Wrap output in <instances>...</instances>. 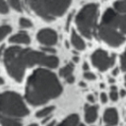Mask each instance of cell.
<instances>
[{"instance_id":"cell-1","label":"cell","mask_w":126,"mask_h":126,"mask_svg":"<svg viewBox=\"0 0 126 126\" xmlns=\"http://www.w3.org/2000/svg\"><path fill=\"white\" fill-rule=\"evenodd\" d=\"M1 56L8 75L18 83L22 82L28 68L37 65L53 69L59 64V60L56 56L35 51L31 48H23L17 45L5 49L4 46H2Z\"/></svg>"},{"instance_id":"cell-2","label":"cell","mask_w":126,"mask_h":126,"mask_svg":"<svg viewBox=\"0 0 126 126\" xmlns=\"http://www.w3.org/2000/svg\"><path fill=\"white\" fill-rule=\"evenodd\" d=\"M61 93L62 86L56 75L46 68H37L27 80L25 98L31 105L38 106L58 97Z\"/></svg>"},{"instance_id":"cell-3","label":"cell","mask_w":126,"mask_h":126,"mask_svg":"<svg viewBox=\"0 0 126 126\" xmlns=\"http://www.w3.org/2000/svg\"><path fill=\"white\" fill-rule=\"evenodd\" d=\"M28 4L41 19L53 21L67 11L71 0H28Z\"/></svg>"},{"instance_id":"cell-4","label":"cell","mask_w":126,"mask_h":126,"mask_svg":"<svg viewBox=\"0 0 126 126\" xmlns=\"http://www.w3.org/2000/svg\"><path fill=\"white\" fill-rule=\"evenodd\" d=\"M29 113L28 106L18 93L13 91L0 93V115L21 120Z\"/></svg>"},{"instance_id":"cell-5","label":"cell","mask_w":126,"mask_h":126,"mask_svg":"<svg viewBox=\"0 0 126 126\" xmlns=\"http://www.w3.org/2000/svg\"><path fill=\"white\" fill-rule=\"evenodd\" d=\"M97 13H98L97 5L91 3L85 5L76 16L75 23L79 32L88 38H92L95 31Z\"/></svg>"},{"instance_id":"cell-6","label":"cell","mask_w":126,"mask_h":126,"mask_svg":"<svg viewBox=\"0 0 126 126\" xmlns=\"http://www.w3.org/2000/svg\"><path fill=\"white\" fill-rule=\"evenodd\" d=\"M97 35L101 40L112 47L119 46L125 41L124 34H122L120 32H117V30L114 28L101 24L97 29Z\"/></svg>"},{"instance_id":"cell-7","label":"cell","mask_w":126,"mask_h":126,"mask_svg":"<svg viewBox=\"0 0 126 126\" xmlns=\"http://www.w3.org/2000/svg\"><path fill=\"white\" fill-rule=\"evenodd\" d=\"M92 63L93 65L99 71L103 72L106 71L108 68H110L114 61H115V55L112 54L111 56H108L107 52L102 49H97L92 54Z\"/></svg>"},{"instance_id":"cell-8","label":"cell","mask_w":126,"mask_h":126,"mask_svg":"<svg viewBox=\"0 0 126 126\" xmlns=\"http://www.w3.org/2000/svg\"><path fill=\"white\" fill-rule=\"evenodd\" d=\"M36 39L42 45L49 47V46H53L57 43L58 35H57L56 32L52 29H42L37 32Z\"/></svg>"},{"instance_id":"cell-9","label":"cell","mask_w":126,"mask_h":126,"mask_svg":"<svg viewBox=\"0 0 126 126\" xmlns=\"http://www.w3.org/2000/svg\"><path fill=\"white\" fill-rule=\"evenodd\" d=\"M118 113L117 110L113 107L107 108L104 113H103V121L106 125H112V126H116L118 123Z\"/></svg>"},{"instance_id":"cell-10","label":"cell","mask_w":126,"mask_h":126,"mask_svg":"<svg viewBox=\"0 0 126 126\" xmlns=\"http://www.w3.org/2000/svg\"><path fill=\"white\" fill-rule=\"evenodd\" d=\"M97 111L98 107L96 105H89L86 104L84 108V116L87 123H94L97 119Z\"/></svg>"},{"instance_id":"cell-11","label":"cell","mask_w":126,"mask_h":126,"mask_svg":"<svg viewBox=\"0 0 126 126\" xmlns=\"http://www.w3.org/2000/svg\"><path fill=\"white\" fill-rule=\"evenodd\" d=\"M9 42L12 44H29L31 42V37L27 32H20L13 34L9 38Z\"/></svg>"},{"instance_id":"cell-12","label":"cell","mask_w":126,"mask_h":126,"mask_svg":"<svg viewBox=\"0 0 126 126\" xmlns=\"http://www.w3.org/2000/svg\"><path fill=\"white\" fill-rule=\"evenodd\" d=\"M71 42L73 44V46L77 49V50H84L85 49V42L84 40L82 39V37L75 32V31H72V33H71Z\"/></svg>"},{"instance_id":"cell-13","label":"cell","mask_w":126,"mask_h":126,"mask_svg":"<svg viewBox=\"0 0 126 126\" xmlns=\"http://www.w3.org/2000/svg\"><path fill=\"white\" fill-rule=\"evenodd\" d=\"M80 123L79 116L75 113L68 115L65 119H63L57 126H78Z\"/></svg>"},{"instance_id":"cell-14","label":"cell","mask_w":126,"mask_h":126,"mask_svg":"<svg viewBox=\"0 0 126 126\" xmlns=\"http://www.w3.org/2000/svg\"><path fill=\"white\" fill-rule=\"evenodd\" d=\"M114 28L118 29L122 34H126V14L117 15L115 23H114Z\"/></svg>"},{"instance_id":"cell-15","label":"cell","mask_w":126,"mask_h":126,"mask_svg":"<svg viewBox=\"0 0 126 126\" xmlns=\"http://www.w3.org/2000/svg\"><path fill=\"white\" fill-rule=\"evenodd\" d=\"M0 126H23V124L20 119H15L0 115Z\"/></svg>"},{"instance_id":"cell-16","label":"cell","mask_w":126,"mask_h":126,"mask_svg":"<svg viewBox=\"0 0 126 126\" xmlns=\"http://www.w3.org/2000/svg\"><path fill=\"white\" fill-rule=\"evenodd\" d=\"M73 70H74V65H73L72 63H69V64L65 65L63 68L60 69V71H59V75H60V77L64 78V79H67L68 77L72 76Z\"/></svg>"},{"instance_id":"cell-17","label":"cell","mask_w":126,"mask_h":126,"mask_svg":"<svg viewBox=\"0 0 126 126\" xmlns=\"http://www.w3.org/2000/svg\"><path fill=\"white\" fill-rule=\"evenodd\" d=\"M53 110H54V106H52V105H50V106H45V107L39 109L38 111H36L35 117H37V118H42V119H43V118H45V117H48V116L52 113Z\"/></svg>"},{"instance_id":"cell-18","label":"cell","mask_w":126,"mask_h":126,"mask_svg":"<svg viewBox=\"0 0 126 126\" xmlns=\"http://www.w3.org/2000/svg\"><path fill=\"white\" fill-rule=\"evenodd\" d=\"M11 32H12V28L9 25L0 26V41H2Z\"/></svg>"},{"instance_id":"cell-19","label":"cell","mask_w":126,"mask_h":126,"mask_svg":"<svg viewBox=\"0 0 126 126\" xmlns=\"http://www.w3.org/2000/svg\"><path fill=\"white\" fill-rule=\"evenodd\" d=\"M115 10L119 13H125L126 12V0H118L113 4Z\"/></svg>"},{"instance_id":"cell-20","label":"cell","mask_w":126,"mask_h":126,"mask_svg":"<svg viewBox=\"0 0 126 126\" xmlns=\"http://www.w3.org/2000/svg\"><path fill=\"white\" fill-rule=\"evenodd\" d=\"M8 5L17 12H22L23 11L21 0H8Z\"/></svg>"},{"instance_id":"cell-21","label":"cell","mask_w":126,"mask_h":126,"mask_svg":"<svg viewBox=\"0 0 126 126\" xmlns=\"http://www.w3.org/2000/svg\"><path fill=\"white\" fill-rule=\"evenodd\" d=\"M19 25L21 28H24V29H30L32 27V23L27 18H21L19 20Z\"/></svg>"},{"instance_id":"cell-22","label":"cell","mask_w":126,"mask_h":126,"mask_svg":"<svg viewBox=\"0 0 126 126\" xmlns=\"http://www.w3.org/2000/svg\"><path fill=\"white\" fill-rule=\"evenodd\" d=\"M9 13V5L5 0H0V14H8Z\"/></svg>"},{"instance_id":"cell-23","label":"cell","mask_w":126,"mask_h":126,"mask_svg":"<svg viewBox=\"0 0 126 126\" xmlns=\"http://www.w3.org/2000/svg\"><path fill=\"white\" fill-rule=\"evenodd\" d=\"M109 97L111 100L113 101H116L118 99V93L116 91V87L115 86H112L110 88V94H109Z\"/></svg>"},{"instance_id":"cell-24","label":"cell","mask_w":126,"mask_h":126,"mask_svg":"<svg viewBox=\"0 0 126 126\" xmlns=\"http://www.w3.org/2000/svg\"><path fill=\"white\" fill-rule=\"evenodd\" d=\"M120 63H121V70L122 71H126V49L123 52V54L121 55Z\"/></svg>"},{"instance_id":"cell-25","label":"cell","mask_w":126,"mask_h":126,"mask_svg":"<svg viewBox=\"0 0 126 126\" xmlns=\"http://www.w3.org/2000/svg\"><path fill=\"white\" fill-rule=\"evenodd\" d=\"M84 78L89 80V81H93V80H95V75L90 71H87L84 73Z\"/></svg>"},{"instance_id":"cell-26","label":"cell","mask_w":126,"mask_h":126,"mask_svg":"<svg viewBox=\"0 0 126 126\" xmlns=\"http://www.w3.org/2000/svg\"><path fill=\"white\" fill-rule=\"evenodd\" d=\"M42 51H43V53L48 54V55H49V53H55V49H53L51 47H42Z\"/></svg>"},{"instance_id":"cell-27","label":"cell","mask_w":126,"mask_h":126,"mask_svg":"<svg viewBox=\"0 0 126 126\" xmlns=\"http://www.w3.org/2000/svg\"><path fill=\"white\" fill-rule=\"evenodd\" d=\"M99 98H100V101L102 103H106L107 102V95L105 93H101L100 95H99Z\"/></svg>"},{"instance_id":"cell-28","label":"cell","mask_w":126,"mask_h":126,"mask_svg":"<svg viewBox=\"0 0 126 126\" xmlns=\"http://www.w3.org/2000/svg\"><path fill=\"white\" fill-rule=\"evenodd\" d=\"M66 80V82L68 83V84H73L74 83V81H75V78H74V76L72 75V76H70V77H68L67 79H65Z\"/></svg>"},{"instance_id":"cell-29","label":"cell","mask_w":126,"mask_h":126,"mask_svg":"<svg viewBox=\"0 0 126 126\" xmlns=\"http://www.w3.org/2000/svg\"><path fill=\"white\" fill-rule=\"evenodd\" d=\"M87 99H88L90 102H94V97L93 94H89V95L87 96Z\"/></svg>"},{"instance_id":"cell-30","label":"cell","mask_w":126,"mask_h":126,"mask_svg":"<svg viewBox=\"0 0 126 126\" xmlns=\"http://www.w3.org/2000/svg\"><path fill=\"white\" fill-rule=\"evenodd\" d=\"M83 69L85 70V72H87V71L89 70V65H88L87 63H84V64H83Z\"/></svg>"},{"instance_id":"cell-31","label":"cell","mask_w":126,"mask_h":126,"mask_svg":"<svg viewBox=\"0 0 126 126\" xmlns=\"http://www.w3.org/2000/svg\"><path fill=\"white\" fill-rule=\"evenodd\" d=\"M125 95H126V91H125V90H121V91H120V96L123 97V96H125Z\"/></svg>"},{"instance_id":"cell-32","label":"cell","mask_w":126,"mask_h":126,"mask_svg":"<svg viewBox=\"0 0 126 126\" xmlns=\"http://www.w3.org/2000/svg\"><path fill=\"white\" fill-rule=\"evenodd\" d=\"M46 126H55V122L54 121H50L49 123H47Z\"/></svg>"},{"instance_id":"cell-33","label":"cell","mask_w":126,"mask_h":126,"mask_svg":"<svg viewBox=\"0 0 126 126\" xmlns=\"http://www.w3.org/2000/svg\"><path fill=\"white\" fill-rule=\"evenodd\" d=\"M112 74H113L114 76H115V75H117V74H118V68L114 69V70H113V72H112Z\"/></svg>"},{"instance_id":"cell-34","label":"cell","mask_w":126,"mask_h":126,"mask_svg":"<svg viewBox=\"0 0 126 126\" xmlns=\"http://www.w3.org/2000/svg\"><path fill=\"white\" fill-rule=\"evenodd\" d=\"M4 83H5V81H4V79H3L2 77H0V86H2V85H4Z\"/></svg>"},{"instance_id":"cell-35","label":"cell","mask_w":126,"mask_h":126,"mask_svg":"<svg viewBox=\"0 0 126 126\" xmlns=\"http://www.w3.org/2000/svg\"><path fill=\"white\" fill-rule=\"evenodd\" d=\"M28 126H38L36 123H31V124H29Z\"/></svg>"},{"instance_id":"cell-36","label":"cell","mask_w":126,"mask_h":126,"mask_svg":"<svg viewBox=\"0 0 126 126\" xmlns=\"http://www.w3.org/2000/svg\"><path fill=\"white\" fill-rule=\"evenodd\" d=\"M78 126H87L86 124H84V123H79V125Z\"/></svg>"},{"instance_id":"cell-37","label":"cell","mask_w":126,"mask_h":126,"mask_svg":"<svg viewBox=\"0 0 126 126\" xmlns=\"http://www.w3.org/2000/svg\"><path fill=\"white\" fill-rule=\"evenodd\" d=\"M108 81H109V83H113V82H114V80H113V79H109Z\"/></svg>"},{"instance_id":"cell-38","label":"cell","mask_w":126,"mask_h":126,"mask_svg":"<svg viewBox=\"0 0 126 126\" xmlns=\"http://www.w3.org/2000/svg\"><path fill=\"white\" fill-rule=\"evenodd\" d=\"M124 79H125V83H126V75H125V78Z\"/></svg>"},{"instance_id":"cell-39","label":"cell","mask_w":126,"mask_h":126,"mask_svg":"<svg viewBox=\"0 0 126 126\" xmlns=\"http://www.w3.org/2000/svg\"><path fill=\"white\" fill-rule=\"evenodd\" d=\"M106 126H112V125H106Z\"/></svg>"},{"instance_id":"cell-40","label":"cell","mask_w":126,"mask_h":126,"mask_svg":"<svg viewBox=\"0 0 126 126\" xmlns=\"http://www.w3.org/2000/svg\"><path fill=\"white\" fill-rule=\"evenodd\" d=\"M125 87H126V83H125Z\"/></svg>"}]
</instances>
